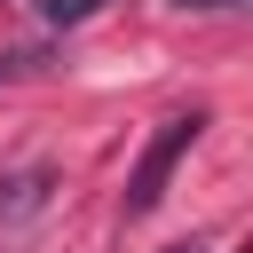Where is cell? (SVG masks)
I'll return each instance as SVG.
<instances>
[{
	"instance_id": "5b68a950",
	"label": "cell",
	"mask_w": 253,
	"mask_h": 253,
	"mask_svg": "<svg viewBox=\"0 0 253 253\" xmlns=\"http://www.w3.org/2000/svg\"><path fill=\"white\" fill-rule=\"evenodd\" d=\"M174 253H206V245H174Z\"/></svg>"
},
{
	"instance_id": "277c9868",
	"label": "cell",
	"mask_w": 253,
	"mask_h": 253,
	"mask_svg": "<svg viewBox=\"0 0 253 253\" xmlns=\"http://www.w3.org/2000/svg\"><path fill=\"white\" fill-rule=\"evenodd\" d=\"M166 8H198L206 16V8H237V0H166Z\"/></svg>"
},
{
	"instance_id": "6da1fadb",
	"label": "cell",
	"mask_w": 253,
	"mask_h": 253,
	"mask_svg": "<svg viewBox=\"0 0 253 253\" xmlns=\"http://www.w3.org/2000/svg\"><path fill=\"white\" fill-rule=\"evenodd\" d=\"M198 134H206V111H174V119H158V134L142 142V158H134V174H126V221L158 213V198H166L174 166L198 150Z\"/></svg>"
},
{
	"instance_id": "3957f363",
	"label": "cell",
	"mask_w": 253,
	"mask_h": 253,
	"mask_svg": "<svg viewBox=\"0 0 253 253\" xmlns=\"http://www.w3.org/2000/svg\"><path fill=\"white\" fill-rule=\"evenodd\" d=\"M111 0H32V16L47 24V32H71V24H87V16H103Z\"/></svg>"
},
{
	"instance_id": "7a4b0ae2",
	"label": "cell",
	"mask_w": 253,
	"mask_h": 253,
	"mask_svg": "<svg viewBox=\"0 0 253 253\" xmlns=\"http://www.w3.org/2000/svg\"><path fill=\"white\" fill-rule=\"evenodd\" d=\"M40 198H47V166H24V174L0 182V213H32Z\"/></svg>"
}]
</instances>
